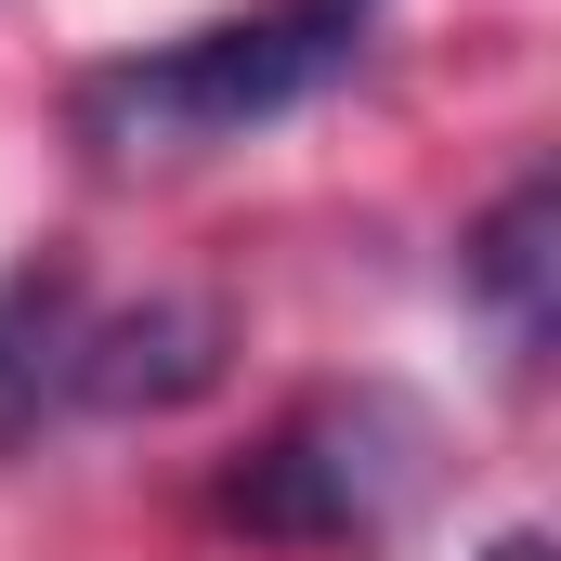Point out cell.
Returning a JSON list of instances; mask_svg holds the SVG:
<instances>
[{
  "instance_id": "cell-5",
  "label": "cell",
  "mask_w": 561,
  "mask_h": 561,
  "mask_svg": "<svg viewBox=\"0 0 561 561\" xmlns=\"http://www.w3.org/2000/svg\"><path fill=\"white\" fill-rule=\"evenodd\" d=\"M79 275H13L0 287V444H26L39 419H66V340H79Z\"/></svg>"
},
{
  "instance_id": "cell-7",
  "label": "cell",
  "mask_w": 561,
  "mask_h": 561,
  "mask_svg": "<svg viewBox=\"0 0 561 561\" xmlns=\"http://www.w3.org/2000/svg\"><path fill=\"white\" fill-rule=\"evenodd\" d=\"M327 13H366V0H327Z\"/></svg>"
},
{
  "instance_id": "cell-1",
  "label": "cell",
  "mask_w": 561,
  "mask_h": 561,
  "mask_svg": "<svg viewBox=\"0 0 561 561\" xmlns=\"http://www.w3.org/2000/svg\"><path fill=\"white\" fill-rule=\"evenodd\" d=\"M366 66V13H327V0H287V13H236V26H183L157 53H118L66 92V131L92 144L105 170H170V157H209V144H249L300 118L313 92H340Z\"/></svg>"
},
{
  "instance_id": "cell-2",
  "label": "cell",
  "mask_w": 561,
  "mask_h": 561,
  "mask_svg": "<svg viewBox=\"0 0 561 561\" xmlns=\"http://www.w3.org/2000/svg\"><path fill=\"white\" fill-rule=\"evenodd\" d=\"M431 470H444L431 419L405 392L353 379V392H313V405H287L262 431V457L222 483V523H249L275 549H392L419 523Z\"/></svg>"
},
{
  "instance_id": "cell-6",
  "label": "cell",
  "mask_w": 561,
  "mask_h": 561,
  "mask_svg": "<svg viewBox=\"0 0 561 561\" xmlns=\"http://www.w3.org/2000/svg\"><path fill=\"white\" fill-rule=\"evenodd\" d=\"M483 561H561V549H549V536H536V523H510V536H496V549H483Z\"/></svg>"
},
{
  "instance_id": "cell-4",
  "label": "cell",
  "mask_w": 561,
  "mask_h": 561,
  "mask_svg": "<svg viewBox=\"0 0 561 561\" xmlns=\"http://www.w3.org/2000/svg\"><path fill=\"white\" fill-rule=\"evenodd\" d=\"M457 287L496 313V340L536 366L549 353V327H561V183L549 170H523L483 222H470V249H457Z\"/></svg>"
},
{
  "instance_id": "cell-3",
  "label": "cell",
  "mask_w": 561,
  "mask_h": 561,
  "mask_svg": "<svg viewBox=\"0 0 561 561\" xmlns=\"http://www.w3.org/2000/svg\"><path fill=\"white\" fill-rule=\"evenodd\" d=\"M222 353H236L222 300L157 287V300H118V313H79V340H66V405H79V419H170V405L222 392Z\"/></svg>"
}]
</instances>
